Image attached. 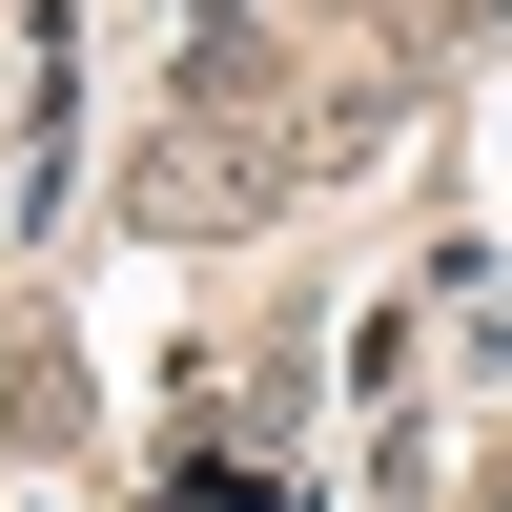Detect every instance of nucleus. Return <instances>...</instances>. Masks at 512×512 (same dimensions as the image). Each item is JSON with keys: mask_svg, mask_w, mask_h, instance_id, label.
Listing matches in <instances>:
<instances>
[{"mask_svg": "<svg viewBox=\"0 0 512 512\" xmlns=\"http://www.w3.org/2000/svg\"><path fill=\"white\" fill-rule=\"evenodd\" d=\"M185 123L287 144V21H205V41H185Z\"/></svg>", "mask_w": 512, "mask_h": 512, "instance_id": "3", "label": "nucleus"}, {"mask_svg": "<svg viewBox=\"0 0 512 512\" xmlns=\"http://www.w3.org/2000/svg\"><path fill=\"white\" fill-rule=\"evenodd\" d=\"M308 185L287 144H246V123H164L144 164H123V226H267V205Z\"/></svg>", "mask_w": 512, "mask_h": 512, "instance_id": "1", "label": "nucleus"}, {"mask_svg": "<svg viewBox=\"0 0 512 512\" xmlns=\"http://www.w3.org/2000/svg\"><path fill=\"white\" fill-rule=\"evenodd\" d=\"M0 431H21V451H62V431H82V369L41 349V308H0Z\"/></svg>", "mask_w": 512, "mask_h": 512, "instance_id": "4", "label": "nucleus"}, {"mask_svg": "<svg viewBox=\"0 0 512 512\" xmlns=\"http://www.w3.org/2000/svg\"><path fill=\"white\" fill-rule=\"evenodd\" d=\"M410 103H431V62H349V82L308 103V144H287V164H308V185H369V164L410 144Z\"/></svg>", "mask_w": 512, "mask_h": 512, "instance_id": "2", "label": "nucleus"}]
</instances>
